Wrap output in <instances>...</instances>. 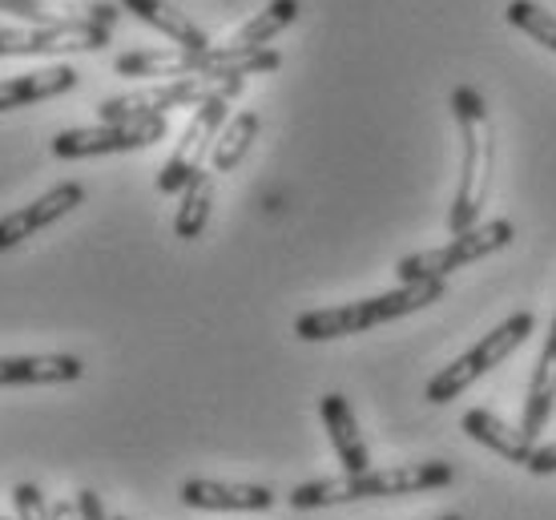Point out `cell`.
I'll return each instance as SVG.
<instances>
[{
  "label": "cell",
  "instance_id": "6da1fadb",
  "mask_svg": "<svg viewBox=\"0 0 556 520\" xmlns=\"http://www.w3.org/2000/svg\"><path fill=\"white\" fill-rule=\"evenodd\" d=\"M456 480V468L447 460H419V465H391V468H367V472H343V477L306 480L287 493V505L299 512L327 505H355V500H379V496H412V493H435Z\"/></svg>",
  "mask_w": 556,
  "mask_h": 520
},
{
  "label": "cell",
  "instance_id": "7a4b0ae2",
  "mask_svg": "<svg viewBox=\"0 0 556 520\" xmlns=\"http://www.w3.org/2000/svg\"><path fill=\"white\" fill-rule=\"evenodd\" d=\"M459 126V182H456V202L447 214V230L464 234L480 223V211L488 202V182H492V117H488V101L476 93L472 85H456L447 98Z\"/></svg>",
  "mask_w": 556,
  "mask_h": 520
},
{
  "label": "cell",
  "instance_id": "3957f363",
  "mask_svg": "<svg viewBox=\"0 0 556 520\" xmlns=\"http://www.w3.org/2000/svg\"><path fill=\"white\" fill-rule=\"evenodd\" d=\"M444 291H447L444 279L400 282L395 291L359 299V303H348V307L303 310L294 319V335L303 339V343H327V339H348V335H359V331H376V327L391 324V319H404V315H416V310L431 307L435 299H444Z\"/></svg>",
  "mask_w": 556,
  "mask_h": 520
},
{
  "label": "cell",
  "instance_id": "277c9868",
  "mask_svg": "<svg viewBox=\"0 0 556 520\" xmlns=\"http://www.w3.org/2000/svg\"><path fill=\"white\" fill-rule=\"evenodd\" d=\"M247 89L242 77H181V81L150 85V89H134L122 98H105L98 105L101 122H150V117H166L178 105H206V101H235Z\"/></svg>",
  "mask_w": 556,
  "mask_h": 520
},
{
  "label": "cell",
  "instance_id": "5b68a950",
  "mask_svg": "<svg viewBox=\"0 0 556 520\" xmlns=\"http://www.w3.org/2000/svg\"><path fill=\"white\" fill-rule=\"evenodd\" d=\"M532 327H536V319H532L529 310L508 315L496 331H488V335L476 343L472 352H464L456 364H447L444 371H435L428 380V388H424V399H428V404H447V399H456L459 392H468L480 376H488L492 367H501L504 359L532 335Z\"/></svg>",
  "mask_w": 556,
  "mask_h": 520
},
{
  "label": "cell",
  "instance_id": "8992f818",
  "mask_svg": "<svg viewBox=\"0 0 556 520\" xmlns=\"http://www.w3.org/2000/svg\"><path fill=\"white\" fill-rule=\"evenodd\" d=\"M516 239V226L508 218H492V223H476L472 230H464V234H452V242L444 246H435V251H419V254H407L400 258V282H424V279H447L452 270L459 267H472L488 254L504 251L508 242Z\"/></svg>",
  "mask_w": 556,
  "mask_h": 520
},
{
  "label": "cell",
  "instance_id": "52a82bcc",
  "mask_svg": "<svg viewBox=\"0 0 556 520\" xmlns=\"http://www.w3.org/2000/svg\"><path fill=\"white\" fill-rule=\"evenodd\" d=\"M166 117H150V122H101L89 129H61L49 150L61 162H77V157H105V154H129V150H146L153 141L166 138Z\"/></svg>",
  "mask_w": 556,
  "mask_h": 520
},
{
  "label": "cell",
  "instance_id": "ba28073f",
  "mask_svg": "<svg viewBox=\"0 0 556 520\" xmlns=\"http://www.w3.org/2000/svg\"><path fill=\"white\" fill-rule=\"evenodd\" d=\"M110 45V25L93 16H77L65 25L37 28H0V56H61V53H98Z\"/></svg>",
  "mask_w": 556,
  "mask_h": 520
},
{
  "label": "cell",
  "instance_id": "9c48e42d",
  "mask_svg": "<svg viewBox=\"0 0 556 520\" xmlns=\"http://www.w3.org/2000/svg\"><path fill=\"white\" fill-rule=\"evenodd\" d=\"M226 122H230V101L218 98V101L198 105L186 134H181L178 150L166 157V166L157 174V190H162V194H181V190L190 186V178L202 169V157H206V150L218 141Z\"/></svg>",
  "mask_w": 556,
  "mask_h": 520
},
{
  "label": "cell",
  "instance_id": "30bf717a",
  "mask_svg": "<svg viewBox=\"0 0 556 520\" xmlns=\"http://www.w3.org/2000/svg\"><path fill=\"white\" fill-rule=\"evenodd\" d=\"M81 202H85L81 182H61V186H53V190H45L41 198H33L21 211L4 214V218H0V251H13V246H21L25 239L41 234L45 226L61 223V218L77 211Z\"/></svg>",
  "mask_w": 556,
  "mask_h": 520
},
{
  "label": "cell",
  "instance_id": "8fae6325",
  "mask_svg": "<svg viewBox=\"0 0 556 520\" xmlns=\"http://www.w3.org/2000/svg\"><path fill=\"white\" fill-rule=\"evenodd\" d=\"M178 500L186 508L202 512H266L278 496L266 484H226V480H186L178 489Z\"/></svg>",
  "mask_w": 556,
  "mask_h": 520
},
{
  "label": "cell",
  "instance_id": "7c38bea8",
  "mask_svg": "<svg viewBox=\"0 0 556 520\" xmlns=\"http://www.w3.org/2000/svg\"><path fill=\"white\" fill-rule=\"evenodd\" d=\"M85 376L77 355H0V388H56Z\"/></svg>",
  "mask_w": 556,
  "mask_h": 520
},
{
  "label": "cell",
  "instance_id": "4fadbf2b",
  "mask_svg": "<svg viewBox=\"0 0 556 520\" xmlns=\"http://www.w3.org/2000/svg\"><path fill=\"white\" fill-rule=\"evenodd\" d=\"M319 416H323V428H327V436H331V448H334V456H339L343 472H367V468H371V456H367L359 420H355V411H351L348 395L327 392L319 399Z\"/></svg>",
  "mask_w": 556,
  "mask_h": 520
},
{
  "label": "cell",
  "instance_id": "5bb4252c",
  "mask_svg": "<svg viewBox=\"0 0 556 520\" xmlns=\"http://www.w3.org/2000/svg\"><path fill=\"white\" fill-rule=\"evenodd\" d=\"M556 408V310H553V327H548V339H544V352L536 359V371L529 380V399H525V420H520V432L536 444L544 432V423Z\"/></svg>",
  "mask_w": 556,
  "mask_h": 520
},
{
  "label": "cell",
  "instance_id": "9a60e30c",
  "mask_svg": "<svg viewBox=\"0 0 556 520\" xmlns=\"http://www.w3.org/2000/svg\"><path fill=\"white\" fill-rule=\"evenodd\" d=\"M459 428H464L476 444H484V448H492L496 456H504L508 465H520V468L529 465L532 448H536L520 428H508L501 416H492L488 408H468L464 420H459Z\"/></svg>",
  "mask_w": 556,
  "mask_h": 520
},
{
  "label": "cell",
  "instance_id": "2e32d148",
  "mask_svg": "<svg viewBox=\"0 0 556 520\" xmlns=\"http://www.w3.org/2000/svg\"><path fill=\"white\" fill-rule=\"evenodd\" d=\"M73 85H77V69H70V65H49V69H33V73H21V77H9V81H0V113L61 98V93H70Z\"/></svg>",
  "mask_w": 556,
  "mask_h": 520
},
{
  "label": "cell",
  "instance_id": "e0dca14e",
  "mask_svg": "<svg viewBox=\"0 0 556 520\" xmlns=\"http://www.w3.org/2000/svg\"><path fill=\"white\" fill-rule=\"evenodd\" d=\"M122 9L134 13L138 21H146L150 28H157L166 41H174V49H194V53L210 49L206 28H198L194 21L181 13V9H174L169 0H122Z\"/></svg>",
  "mask_w": 556,
  "mask_h": 520
},
{
  "label": "cell",
  "instance_id": "ac0fdd59",
  "mask_svg": "<svg viewBox=\"0 0 556 520\" xmlns=\"http://www.w3.org/2000/svg\"><path fill=\"white\" fill-rule=\"evenodd\" d=\"M294 21H299V0H270L263 13L251 16V21L226 41V49H242V53L266 49V41H275L278 33L287 25H294Z\"/></svg>",
  "mask_w": 556,
  "mask_h": 520
},
{
  "label": "cell",
  "instance_id": "d6986e66",
  "mask_svg": "<svg viewBox=\"0 0 556 520\" xmlns=\"http://www.w3.org/2000/svg\"><path fill=\"white\" fill-rule=\"evenodd\" d=\"M210 211H214V174L198 169L190 186L181 190L178 214H174V234L181 242H194L210 223Z\"/></svg>",
  "mask_w": 556,
  "mask_h": 520
},
{
  "label": "cell",
  "instance_id": "ffe728a7",
  "mask_svg": "<svg viewBox=\"0 0 556 520\" xmlns=\"http://www.w3.org/2000/svg\"><path fill=\"white\" fill-rule=\"evenodd\" d=\"M258 129H263V117H258L254 110L235 113V117L223 126L218 141H214V157H210V162H214V174H230V169H238V162L251 154Z\"/></svg>",
  "mask_w": 556,
  "mask_h": 520
},
{
  "label": "cell",
  "instance_id": "44dd1931",
  "mask_svg": "<svg viewBox=\"0 0 556 520\" xmlns=\"http://www.w3.org/2000/svg\"><path fill=\"white\" fill-rule=\"evenodd\" d=\"M504 16H508V25L520 28L525 37H532L536 45H544V49L556 53V16L548 13V9L532 4V0H508Z\"/></svg>",
  "mask_w": 556,
  "mask_h": 520
},
{
  "label": "cell",
  "instance_id": "7402d4cb",
  "mask_svg": "<svg viewBox=\"0 0 556 520\" xmlns=\"http://www.w3.org/2000/svg\"><path fill=\"white\" fill-rule=\"evenodd\" d=\"M0 13H13L21 21H33V25H65V21H77V16L61 13V4H45V0H0Z\"/></svg>",
  "mask_w": 556,
  "mask_h": 520
},
{
  "label": "cell",
  "instance_id": "603a6c76",
  "mask_svg": "<svg viewBox=\"0 0 556 520\" xmlns=\"http://www.w3.org/2000/svg\"><path fill=\"white\" fill-rule=\"evenodd\" d=\"M13 505H16V520H53V505H45V496L37 484L21 480L13 489Z\"/></svg>",
  "mask_w": 556,
  "mask_h": 520
},
{
  "label": "cell",
  "instance_id": "cb8c5ba5",
  "mask_svg": "<svg viewBox=\"0 0 556 520\" xmlns=\"http://www.w3.org/2000/svg\"><path fill=\"white\" fill-rule=\"evenodd\" d=\"M525 468H529L532 477H553L556 472V444H536Z\"/></svg>",
  "mask_w": 556,
  "mask_h": 520
},
{
  "label": "cell",
  "instance_id": "d4e9b609",
  "mask_svg": "<svg viewBox=\"0 0 556 520\" xmlns=\"http://www.w3.org/2000/svg\"><path fill=\"white\" fill-rule=\"evenodd\" d=\"M53 520H85V517H81V508H77V500H56Z\"/></svg>",
  "mask_w": 556,
  "mask_h": 520
},
{
  "label": "cell",
  "instance_id": "484cf974",
  "mask_svg": "<svg viewBox=\"0 0 556 520\" xmlns=\"http://www.w3.org/2000/svg\"><path fill=\"white\" fill-rule=\"evenodd\" d=\"M440 520H464V517H440Z\"/></svg>",
  "mask_w": 556,
  "mask_h": 520
},
{
  "label": "cell",
  "instance_id": "4316f807",
  "mask_svg": "<svg viewBox=\"0 0 556 520\" xmlns=\"http://www.w3.org/2000/svg\"><path fill=\"white\" fill-rule=\"evenodd\" d=\"M110 520H129V517H110Z\"/></svg>",
  "mask_w": 556,
  "mask_h": 520
}]
</instances>
